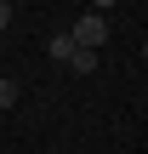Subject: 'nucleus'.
I'll use <instances>...</instances> for the list:
<instances>
[{"mask_svg":"<svg viewBox=\"0 0 148 154\" xmlns=\"http://www.w3.org/2000/svg\"><path fill=\"white\" fill-rule=\"evenodd\" d=\"M0 120H6V114H0Z\"/></svg>","mask_w":148,"mask_h":154,"instance_id":"nucleus-6","label":"nucleus"},{"mask_svg":"<svg viewBox=\"0 0 148 154\" xmlns=\"http://www.w3.org/2000/svg\"><path fill=\"white\" fill-rule=\"evenodd\" d=\"M46 51H51V63H68V57H74V40H68V34H51Z\"/></svg>","mask_w":148,"mask_h":154,"instance_id":"nucleus-3","label":"nucleus"},{"mask_svg":"<svg viewBox=\"0 0 148 154\" xmlns=\"http://www.w3.org/2000/svg\"><path fill=\"white\" fill-rule=\"evenodd\" d=\"M11 17H17V6H11V0H0V29H6Z\"/></svg>","mask_w":148,"mask_h":154,"instance_id":"nucleus-5","label":"nucleus"},{"mask_svg":"<svg viewBox=\"0 0 148 154\" xmlns=\"http://www.w3.org/2000/svg\"><path fill=\"white\" fill-rule=\"evenodd\" d=\"M68 40H74V51H97V46L108 40V17H97V11H86V17H74V29H68Z\"/></svg>","mask_w":148,"mask_h":154,"instance_id":"nucleus-1","label":"nucleus"},{"mask_svg":"<svg viewBox=\"0 0 148 154\" xmlns=\"http://www.w3.org/2000/svg\"><path fill=\"white\" fill-rule=\"evenodd\" d=\"M63 69H74V74H97L103 63H97V51H74V57H68Z\"/></svg>","mask_w":148,"mask_h":154,"instance_id":"nucleus-2","label":"nucleus"},{"mask_svg":"<svg viewBox=\"0 0 148 154\" xmlns=\"http://www.w3.org/2000/svg\"><path fill=\"white\" fill-rule=\"evenodd\" d=\"M11 103H17V80H6V74H0V114H6Z\"/></svg>","mask_w":148,"mask_h":154,"instance_id":"nucleus-4","label":"nucleus"}]
</instances>
